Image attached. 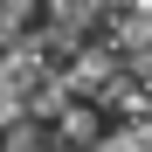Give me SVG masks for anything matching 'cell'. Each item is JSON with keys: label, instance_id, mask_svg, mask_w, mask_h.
I'll return each instance as SVG.
<instances>
[{"label": "cell", "instance_id": "cell-2", "mask_svg": "<svg viewBox=\"0 0 152 152\" xmlns=\"http://www.w3.org/2000/svg\"><path fill=\"white\" fill-rule=\"evenodd\" d=\"M56 118H62V138H76V145H83V138H97V111H69V104H62Z\"/></svg>", "mask_w": 152, "mask_h": 152}, {"label": "cell", "instance_id": "cell-1", "mask_svg": "<svg viewBox=\"0 0 152 152\" xmlns=\"http://www.w3.org/2000/svg\"><path fill=\"white\" fill-rule=\"evenodd\" d=\"M97 83H111V56H104V48H83V56L69 62L62 90H97Z\"/></svg>", "mask_w": 152, "mask_h": 152}]
</instances>
